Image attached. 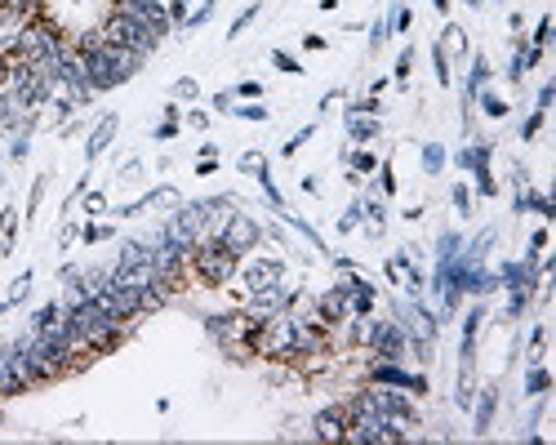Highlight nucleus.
Returning a JSON list of instances; mask_svg holds the SVG:
<instances>
[{
    "mask_svg": "<svg viewBox=\"0 0 556 445\" xmlns=\"http://www.w3.org/2000/svg\"><path fill=\"white\" fill-rule=\"evenodd\" d=\"M267 321H254L249 312H218V317H205L209 339L223 348L231 361H249L254 356V343H258V329Z\"/></svg>",
    "mask_w": 556,
    "mask_h": 445,
    "instance_id": "obj_1",
    "label": "nucleus"
},
{
    "mask_svg": "<svg viewBox=\"0 0 556 445\" xmlns=\"http://www.w3.org/2000/svg\"><path fill=\"white\" fill-rule=\"evenodd\" d=\"M347 165H351V174H361V178H365V174H374V170H378V156H374V152H351Z\"/></svg>",
    "mask_w": 556,
    "mask_h": 445,
    "instance_id": "obj_29",
    "label": "nucleus"
},
{
    "mask_svg": "<svg viewBox=\"0 0 556 445\" xmlns=\"http://www.w3.org/2000/svg\"><path fill=\"white\" fill-rule=\"evenodd\" d=\"M312 134H316V125H302V129H298V134H294L290 143H285V147H280V152H285V156H294V152H298V147H302V143H307Z\"/></svg>",
    "mask_w": 556,
    "mask_h": 445,
    "instance_id": "obj_43",
    "label": "nucleus"
},
{
    "mask_svg": "<svg viewBox=\"0 0 556 445\" xmlns=\"http://www.w3.org/2000/svg\"><path fill=\"white\" fill-rule=\"evenodd\" d=\"M58 317H62V307H58V303H45V307L36 312V317H31V329H49Z\"/></svg>",
    "mask_w": 556,
    "mask_h": 445,
    "instance_id": "obj_32",
    "label": "nucleus"
},
{
    "mask_svg": "<svg viewBox=\"0 0 556 445\" xmlns=\"http://www.w3.org/2000/svg\"><path fill=\"white\" fill-rule=\"evenodd\" d=\"M387 40V23H374V31H369V49H378Z\"/></svg>",
    "mask_w": 556,
    "mask_h": 445,
    "instance_id": "obj_59",
    "label": "nucleus"
},
{
    "mask_svg": "<svg viewBox=\"0 0 556 445\" xmlns=\"http://www.w3.org/2000/svg\"><path fill=\"white\" fill-rule=\"evenodd\" d=\"M356 223H361V201H351V205H347V214L339 219V232H351Z\"/></svg>",
    "mask_w": 556,
    "mask_h": 445,
    "instance_id": "obj_46",
    "label": "nucleus"
},
{
    "mask_svg": "<svg viewBox=\"0 0 556 445\" xmlns=\"http://www.w3.org/2000/svg\"><path fill=\"white\" fill-rule=\"evenodd\" d=\"M236 165H241V170H245V174H254V178H258V174L267 170V156H263V152H245V156H241V160H236Z\"/></svg>",
    "mask_w": 556,
    "mask_h": 445,
    "instance_id": "obj_37",
    "label": "nucleus"
},
{
    "mask_svg": "<svg viewBox=\"0 0 556 445\" xmlns=\"http://www.w3.org/2000/svg\"><path fill=\"white\" fill-rule=\"evenodd\" d=\"M214 9H218V0H205V5H200L196 13H187V23H182V27H187V31H196V27H205Z\"/></svg>",
    "mask_w": 556,
    "mask_h": 445,
    "instance_id": "obj_34",
    "label": "nucleus"
},
{
    "mask_svg": "<svg viewBox=\"0 0 556 445\" xmlns=\"http://www.w3.org/2000/svg\"><path fill=\"white\" fill-rule=\"evenodd\" d=\"M343 432H347V405H325L321 414L312 419L316 441H343Z\"/></svg>",
    "mask_w": 556,
    "mask_h": 445,
    "instance_id": "obj_9",
    "label": "nucleus"
},
{
    "mask_svg": "<svg viewBox=\"0 0 556 445\" xmlns=\"http://www.w3.org/2000/svg\"><path fill=\"white\" fill-rule=\"evenodd\" d=\"M98 36H103L107 45H125V49H133V54H143V58L165 40V36H156V31H151L147 23H138L133 13H121V9H111V13H107V23L98 27Z\"/></svg>",
    "mask_w": 556,
    "mask_h": 445,
    "instance_id": "obj_3",
    "label": "nucleus"
},
{
    "mask_svg": "<svg viewBox=\"0 0 556 445\" xmlns=\"http://www.w3.org/2000/svg\"><path fill=\"white\" fill-rule=\"evenodd\" d=\"M369 312H374V285H361L356 294H351V317H369Z\"/></svg>",
    "mask_w": 556,
    "mask_h": 445,
    "instance_id": "obj_26",
    "label": "nucleus"
},
{
    "mask_svg": "<svg viewBox=\"0 0 556 445\" xmlns=\"http://www.w3.org/2000/svg\"><path fill=\"white\" fill-rule=\"evenodd\" d=\"M174 134H178V121H160L156 125V143H170Z\"/></svg>",
    "mask_w": 556,
    "mask_h": 445,
    "instance_id": "obj_56",
    "label": "nucleus"
},
{
    "mask_svg": "<svg viewBox=\"0 0 556 445\" xmlns=\"http://www.w3.org/2000/svg\"><path fill=\"white\" fill-rule=\"evenodd\" d=\"M383 103H378V94H369V98H356V103H347L343 107V116H378Z\"/></svg>",
    "mask_w": 556,
    "mask_h": 445,
    "instance_id": "obj_25",
    "label": "nucleus"
},
{
    "mask_svg": "<svg viewBox=\"0 0 556 445\" xmlns=\"http://www.w3.org/2000/svg\"><path fill=\"white\" fill-rule=\"evenodd\" d=\"M0 236H5L0 241V254H13V236H18V209L13 205L0 209Z\"/></svg>",
    "mask_w": 556,
    "mask_h": 445,
    "instance_id": "obj_21",
    "label": "nucleus"
},
{
    "mask_svg": "<svg viewBox=\"0 0 556 445\" xmlns=\"http://www.w3.org/2000/svg\"><path fill=\"white\" fill-rule=\"evenodd\" d=\"M27 290H31V272H23L18 281H13V290H9V299H5V307H13V303H23L27 299Z\"/></svg>",
    "mask_w": 556,
    "mask_h": 445,
    "instance_id": "obj_38",
    "label": "nucleus"
},
{
    "mask_svg": "<svg viewBox=\"0 0 556 445\" xmlns=\"http://www.w3.org/2000/svg\"><path fill=\"white\" fill-rule=\"evenodd\" d=\"M538 58H543V49H534L525 36L512 40V67H508V80H516V85H520V80H525V72L534 67Z\"/></svg>",
    "mask_w": 556,
    "mask_h": 445,
    "instance_id": "obj_11",
    "label": "nucleus"
},
{
    "mask_svg": "<svg viewBox=\"0 0 556 445\" xmlns=\"http://www.w3.org/2000/svg\"><path fill=\"white\" fill-rule=\"evenodd\" d=\"M490 245H494V227H485L476 241H467L463 250H459V263H463V268H481L485 254H490Z\"/></svg>",
    "mask_w": 556,
    "mask_h": 445,
    "instance_id": "obj_14",
    "label": "nucleus"
},
{
    "mask_svg": "<svg viewBox=\"0 0 556 445\" xmlns=\"http://www.w3.org/2000/svg\"><path fill=\"white\" fill-rule=\"evenodd\" d=\"M302 45H307V49H325L329 40H325V36H316V31H312V36H302Z\"/></svg>",
    "mask_w": 556,
    "mask_h": 445,
    "instance_id": "obj_61",
    "label": "nucleus"
},
{
    "mask_svg": "<svg viewBox=\"0 0 556 445\" xmlns=\"http://www.w3.org/2000/svg\"><path fill=\"white\" fill-rule=\"evenodd\" d=\"M40 196H45V178H36V183H31V201H27V214H36Z\"/></svg>",
    "mask_w": 556,
    "mask_h": 445,
    "instance_id": "obj_57",
    "label": "nucleus"
},
{
    "mask_svg": "<svg viewBox=\"0 0 556 445\" xmlns=\"http://www.w3.org/2000/svg\"><path fill=\"white\" fill-rule=\"evenodd\" d=\"M463 5H471V9H476V5H481V0H463Z\"/></svg>",
    "mask_w": 556,
    "mask_h": 445,
    "instance_id": "obj_63",
    "label": "nucleus"
},
{
    "mask_svg": "<svg viewBox=\"0 0 556 445\" xmlns=\"http://www.w3.org/2000/svg\"><path fill=\"white\" fill-rule=\"evenodd\" d=\"M351 143H374L378 138V116H343Z\"/></svg>",
    "mask_w": 556,
    "mask_h": 445,
    "instance_id": "obj_18",
    "label": "nucleus"
},
{
    "mask_svg": "<svg viewBox=\"0 0 556 445\" xmlns=\"http://www.w3.org/2000/svg\"><path fill=\"white\" fill-rule=\"evenodd\" d=\"M143 263H151V245L125 241V245H121V258H116V268H143Z\"/></svg>",
    "mask_w": 556,
    "mask_h": 445,
    "instance_id": "obj_20",
    "label": "nucleus"
},
{
    "mask_svg": "<svg viewBox=\"0 0 556 445\" xmlns=\"http://www.w3.org/2000/svg\"><path fill=\"white\" fill-rule=\"evenodd\" d=\"M525 303H530V294H508V321H516L525 312Z\"/></svg>",
    "mask_w": 556,
    "mask_h": 445,
    "instance_id": "obj_53",
    "label": "nucleus"
},
{
    "mask_svg": "<svg viewBox=\"0 0 556 445\" xmlns=\"http://www.w3.org/2000/svg\"><path fill=\"white\" fill-rule=\"evenodd\" d=\"M432 9L436 13H449V0H432Z\"/></svg>",
    "mask_w": 556,
    "mask_h": 445,
    "instance_id": "obj_62",
    "label": "nucleus"
},
{
    "mask_svg": "<svg viewBox=\"0 0 556 445\" xmlns=\"http://www.w3.org/2000/svg\"><path fill=\"white\" fill-rule=\"evenodd\" d=\"M0 183H5V165H0Z\"/></svg>",
    "mask_w": 556,
    "mask_h": 445,
    "instance_id": "obj_64",
    "label": "nucleus"
},
{
    "mask_svg": "<svg viewBox=\"0 0 556 445\" xmlns=\"http://www.w3.org/2000/svg\"><path fill=\"white\" fill-rule=\"evenodd\" d=\"M543 245H547V227H538V232L530 236V250H525V258H538V254H543Z\"/></svg>",
    "mask_w": 556,
    "mask_h": 445,
    "instance_id": "obj_54",
    "label": "nucleus"
},
{
    "mask_svg": "<svg viewBox=\"0 0 556 445\" xmlns=\"http://www.w3.org/2000/svg\"><path fill=\"white\" fill-rule=\"evenodd\" d=\"M471 178H476V192H481V196H494V192H498V183H494V174H490V170H476Z\"/></svg>",
    "mask_w": 556,
    "mask_h": 445,
    "instance_id": "obj_45",
    "label": "nucleus"
},
{
    "mask_svg": "<svg viewBox=\"0 0 556 445\" xmlns=\"http://www.w3.org/2000/svg\"><path fill=\"white\" fill-rule=\"evenodd\" d=\"M471 103H476L481 111H485V116H490V121H503V116H508V103H503V98L498 94H490V85H485L476 98H471Z\"/></svg>",
    "mask_w": 556,
    "mask_h": 445,
    "instance_id": "obj_22",
    "label": "nucleus"
},
{
    "mask_svg": "<svg viewBox=\"0 0 556 445\" xmlns=\"http://www.w3.org/2000/svg\"><path fill=\"white\" fill-rule=\"evenodd\" d=\"M218 241H223L231 254H245V250H254V245L263 241V227L249 219V214H227V223L218 227Z\"/></svg>",
    "mask_w": 556,
    "mask_h": 445,
    "instance_id": "obj_6",
    "label": "nucleus"
},
{
    "mask_svg": "<svg viewBox=\"0 0 556 445\" xmlns=\"http://www.w3.org/2000/svg\"><path fill=\"white\" fill-rule=\"evenodd\" d=\"M410 23H414V13L410 9H396L392 23H387V31H410Z\"/></svg>",
    "mask_w": 556,
    "mask_h": 445,
    "instance_id": "obj_51",
    "label": "nucleus"
},
{
    "mask_svg": "<svg viewBox=\"0 0 556 445\" xmlns=\"http://www.w3.org/2000/svg\"><path fill=\"white\" fill-rule=\"evenodd\" d=\"M485 85H490V58L476 54V58H471V72H467V103H471V98H476Z\"/></svg>",
    "mask_w": 556,
    "mask_h": 445,
    "instance_id": "obj_19",
    "label": "nucleus"
},
{
    "mask_svg": "<svg viewBox=\"0 0 556 445\" xmlns=\"http://www.w3.org/2000/svg\"><path fill=\"white\" fill-rule=\"evenodd\" d=\"M231 116H241V121H272V111H267L263 103H245V107H231Z\"/></svg>",
    "mask_w": 556,
    "mask_h": 445,
    "instance_id": "obj_31",
    "label": "nucleus"
},
{
    "mask_svg": "<svg viewBox=\"0 0 556 445\" xmlns=\"http://www.w3.org/2000/svg\"><path fill=\"white\" fill-rule=\"evenodd\" d=\"M200 94V85H196V80L192 76H182V80H174V98H196Z\"/></svg>",
    "mask_w": 556,
    "mask_h": 445,
    "instance_id": "obj_47",
    "label": "nucleus"
},
{
    "mask_svg": "<svg viewBox=\"0 0 556 445\" xmlns=\"http://www.w3.org/2000/svg\"><path fill=\"white\" fill-rule=\"evenodd\" d=\"M543 121H547V111H538V107H534V116L525 121V129H520V143H530L538 129H543Z\"/></svg>",
    "mask_w": 556,
    "mask_h": 445,
    "instance_id": "obj_44",
    "label": "nucleus"
},
{
    "mask_svg": "<svg viewBox=\"0 0 556 445\" xmlns=\"http://www.w3.org/2000/svg\"><path fill=\"white\" fill-rule=\"evenodd\" d=\"M187 125H192V129H205L209 116H205V111H187Z\"/></svg>",
    "mask_w": 556,
    "mask_h": 445,
    "instance_id": "obj_60",
    "label": "nucleus"
},
{
    "mask_svg": "<svg viewBox=\"0 0 556 445\" xmlns=\"http://www.w3.org/2000/svg\"><path fill=\"white\" fill-rule=\"evenodd\" d=\"M441 45H449V49H467V36H463V27H454V23H449V27H445V40H441Z\"/></svg>",
    "mask_w": 556,
    "mask_h": 445,
    "instance_id": "obj_49",
    "label": "nucleus"
},
{
    "mask_svg": "<svg viewBox=\"0 0 556 445\" xmlns=\"http://www.w3.org/2000/svg\"><path fill=\"white\" fill-rule=\"evenodd\" d=\"M547 40H552V18H538V27H534L530 45H534V49H547Z\"/></svg>",
    "mask_w": 556,
    "mask_h": 445,
    "instance_id": "obj_41",
    "label": "nucleus"
},
{
    "mask_svg": "<svg viewBox=\"0 0 556 445\" xmlns=\"http://www.w3.org/2000/svg\"><path fill=\"white\" fill-rule=\"evenodd\" d=\"M231 98H249V103H258V98H263V85H258V80H241V85L231 89Z\"/></svg>",
    "mask_w": 556,
    "mask_h": 445,
    "instance_id": "obj_40",
    "label": "nucleus"
},
{
    "mask_svg": "<svg viewBox=\"0 0 556 445\" xmlns=\"http://www.w3.org/2000/svg\"><path fill=\"white\" fill-rule=\"evenodd\" d=\"M410 67H414V49L405 45V49H400V58H396V85H410Z\"/></svg>",
    "mask_w": 556,
    "mask_h": 445,
    "instance_id": "obj_36",
    "label": "nucleus"
},
{
    "mask_svg": "<svg viewBox=\"0 0 556 445\" xmlns=\"http://www.w3.org/2000/svg\"><path fill=\"white\" fill-rule=\"evenodd\" d=\"M85 214H107V196L103 192H85Z\"/></svg>",
    "mask_w": 556,
    "mask_h": 445,
    "instance_id": "obj_48",
    "label": "nucleus"
},
{
    "mask_svg": "<svg viewBox=\"0 0 556 445\" xmlns=\"http://www.w3.org/2000/svg\"><path fill=\"white\" fill-rule=\"evenodd\" d=\"M361 219H365V227L374 236H383V227H387V205L378 201V196H361Z\"/></svg>",
    "mask_w": 556,
    "mask_h": 445,
    "instance_id": "obj_17",
    "label": "nucleus"
},
{
    "mask_svg": "<svg viewBox=\"0 0 556 445\" xmlns=\"http://www.w3.org/2000/svg\"><path fill=\"white\" fill-rule=\"evenodd\" d=\"M512 209H516V214H543V219H556L552 201H547V196H538V192H530V187H516Z\"/></svg>",
    "mask_w": 556,
    "mask_h": 445,
    "instance_id": "obj_13",
    "label": "nucleus"
},
{
    "mask_svg": "<svg viewBox=\"0 0 556 445\" xmlns=\"http://www.w3.org/2000/svg\"><path fill=\"white\" fill-rule=\"evenodd\" d=\"M552 98H556V85H552V80H547V85H543V89H538V111H547V107H552Z\"/></svg>",
    "mask_w": 556,
    "mask_h": 445,
    "instance_id": "obj_58",
    "label": "nucleus"
},
{
    "mask_svg": "<svg viewBox=\"0 0 556 445\" xmlns=\"http://www.w3.org/2000/svg\"><path fill=\"white\" fill-rule=\"evenodd\" d=\"M449 196H454V205H459V214H471V196H467V187H463V183H454V187H449Z\"/></svg>",
    "mask_w": 556,
    "mask_h": 445,
    "instance_id": "obj_50",
    "label": "nucleus"
},
{
    "mask_svg": "<svg viewBox=\"0 0 556 445\" xmlns=\"http://www.w3.org/2000/svg\"><path fill=\"white\" fill-rule=\"evenodd\" d=\"M258 9H263V0H254V5H249L245 13H236V18H231V27H227V36H241V31H245L249 23L258 18Z\"/></svg>",
    "mask_w": 556,
    "mask_h": 445,
    "instance_id": "obj_30",
    "label": "nucleus"
},
{
    "mask_svg": "<svg viewBox=\"0 0 556 445\" xmlns=\"http://www.w3.org/2000/svg\"><path fill=\"white\" fill-rule=\"evenodd\" d=\"M231 107H236L231 89H218V94H214V111H223V116H231Z\"/></svg>",
    "mask_w": 556,
    "mask_h": 445,
    "instance_id": "obj_52",
    "label": "nucleus"
},
{
    "mask_svg": "<svg viewBox=\"0 0 556 445\" xmlns=\"http://www.w3.org/2000/svg\"><path fill=\"white\" fill-rule=\"evenodd\" d=\"M111 236H116V227H111V223H85V227H80V241H85V245L111 241Z\"/></svg>",
    "mask_w": 556,
    "mask_h": 445,
    "instance_id": "obj_28",
    "label": "nucleus"
},
{
    "mask_svg": "<svg viewBox=\"0 0 556 445\" xmlns=\"http://www.w3.org/2000/svg\"><path fill=\"white\" fill-rule=\"evenodd\" d=\"M241 281H245V290L280 285V281H285V263H280V258H249L245 268H241Z\"/></svg>",
    "mask_w": 556,
    "mask_h": 445,
    "instance_id": "obj_8",
    "label": "nucleus"
},
{
    "mask_svg": "<svg viewBox=\"0 0 556 445\" xmlns=\"http://www.w3.org/2000/svg\"><path fill=\"white\" fill-rule=\"evenodd\" d=\"M116 129H121V116H111V111H107V116L94 125L89 143H85V160H98V156L107 152V147H111V138H116Z\"/></svg>",
    "mask_w": 556,
    "mask_h": 445,
    "instance_id": "obj_10",
    "label": "nucleus"
},
{
    "mask_svg": "<svg viewBox=\"0 0 556 445\" xmlns=\"http://www.w3.org/2000/svg\"><path fill=\"white\" fill-rule=\"evenodd\" d=\"M459 250H463V236L459 232H441V236H436V263L459 258Z\"/></svg>",
    "mask_w": 556,
    "mask_h": 445,
    "instance_id": "obj_24",
    "label": "nucleus"
},
{
    "mask_svg": "<svg viewBox=\"0 0 556 445\" xmlns=\"http://www.w3.org/2000/svg\"><path fill=\"white\" fill-rule=\"evenodd\" d=\"M481 321H485V307L476 303L463 317V366H471V356H476V334H481Z\"/></svg>",
    "mask_w": 556,
    "mask_h": 445,
    "instance_id": "obj_15",
    "label": "nucleus"
},
{
    "mask_svg": "<svg viewBox=\"0 0 556 445\" xmlns=\"http://www.w3.org/2000/svg\"><path fill=\"white\" fill-rule=\"evenodd\" d=\"M547 388H552V374L543 370V361H534L530 374H525V397H543Z\"/></svg>",
    "mask_w": 556,
    "mask_h": 445,
    "instance_id": "obj_23",
    "label": "nucleus"
},
{
    "mask_svg": "<svg viewBox=\"0 0 556 445\" xmlns=\"http://www.w3.org/2000/svg\"><path fill=\"white\" fill-rule=\"evenodd\" d=\"M27 152H31V143H27V134H18L9 143V160H27Z\"/></svg>",
    "mask_w": 556,
    "mask_h": 445,
    "instance_id": "obj_55",
    "label": "nucleus"
},
{
    "mask_svg": "<svg viewBox=\"0 0 556 445\" xmlns=\"http://www.w3.org/2000/svg\"><path fill=\"white\" fill-rule=\"evenodd\" d=\"M285 307H290V290H285V285L249 290V303H245V312H249L254 321H272V317H280Z\"/></svg>",
    "mask_w": 556,
    "mask_h": 445,
    "instance_id": "obj_7",
    "label": "nucleus"
},
{
    "mask_svg": "<svg viewBox=\"0 0 556 445\" xmlns=\"http://www.w3.org/2000/svg\"><path fill=\"white\" fill-rule=\"evenodd\" d=\"M432 62H436V80L449 85V58H445V45H441V40L432 45Z\"/></svg>",
    "mask_w": 556,
    "mask_h": 445,
    "instance_id": "obj_33",
    "label": "nucleus"
},
{
    "mask_svg": "<svg viewBox=\"0 0 556 445\" xmlns=\"http://www.w3.org/2000/svg\"><path fill=\"white\" fill-rule=\"evenodd\" d=\"M374 174H378V187H383V196H392V192H396V174H392V160H383Z\"/></svg>",
    "mask_w": 556,
    "mask_h": 445,
    "instance_id": "obj_39",
    "label": "nucleus"
},
{
    "mask_svg": "<svg viewBox=\"0 0 556 445\" xmlns=\"http://www.w3.org/2000/svg\"><path fill=\"white\" fill-rule=\"evenodd\" d=\"M272 67H280V72H290V76H302V67H298V58H294V54H285V49H272Z\"/></svg>",
    "mask_w": 556,
    "mask_h": 445,
    "instance_id": "obj_35",
    "label": "nucleus"
},
{
    "mask_svg": "<svg viewBox=\"0 0 556 445\" xmlns=\"http://www.w3.org/2000/svg\"><path fill=\"white\" fill-rule=\"evenodd\" d=\"M423 170L427 174H441L445 170V147L441 143H423Z\"/></svg>",
    "mask_w": 556,
    "mask_h": 445,
    "instance_id": "obj_27",
    "label": "nucleus"
},
{
    "mask_svg": "<svg viewBox=\"0 0 556 445\" xmlns=\"http://www.w3.org/2000/svg\"><path fill=\"white\" fill-rule=\"evenodd\" d=\"M494 405H498V388H481V397H476V436L490 432V423H494Z\"/></svg>",
    "mask_w": 556,
    "mask_h": 445,
    "instance_id": "obj_16",
    "label": "nucleus"
},
{
    "mask_svg": "<svg viewBox=\"0 0 556 445\" xmlns=\"http://www.w3.org/2000/svg\"><path fill=\"white\" fill-rule=\"evenodd\" d=\"M365 348L378 361H405L410 339H405V329H400L396 321H365Z\"/></svg>",
    "mask_w": 556,
    "mask_h": 445,
    "instance_id": "obj_4",
    "label": "nucleus"
},
{
    "mask_svg": "<svg viewBox=\"0 0 556 445\" xmlns=\"http://www.w3.org/2000/svg\"><path fill=\"white\" fill-rule=\"evenodd\" d=\"M369 383H387V388L414 392V397H427V374L400 370V361H374V366H369Z\"/></svg>",
    "mask_w": 556,
    "mask_h": 445,
    "instance_id": "obj_5",
    "label": "nucleus"
},
{
    "mask_svg": "<svg viewBox=\"0 0 556 445\" xmlns=\"http://www.w3.org/2000/svg\"><path fill=\"white\" fill-rule=\"evenodd\" d=\"M490 156H494V143H485V138H476V143H467L463 152H459V165L463 170H490Z\"/></svg>",
    "mask_w": 556,
    "mask_h": 445,
    "instance_id": "obj_12",
    "label": "nucleus"
},
{
    "mask_svg": "<svg viewBox=\"0 0 556 445\" xmlns=\"http://www.w3.org/2000/svg\"><path fill=\"white\" fill-rule=\"evenodd\" d=\"M165 13H170V27H182V23H187V0H170Z\"/></svg>",
    "mask_w": 556,
    "mask_h": 445,
    "instance_id": "obj_42",
    "label": "nucleus"
},
{
    "mask_svg": "<svg viewBox=\"0 0 556 445\" xmlns=\"http://www.w3.org/2000/svg\"><path fill=\"white\" fill-rule=\"evenodd\" d=\"M187 268H192L196 281H205L209 290H218V285H227L231 276H236L241 254H231L218 236H200V241L192 245V254H187Z\"/></svg>",
    "mask_w": 556,
    "mask_h": 445,
    "instance_id": "obj_2",
    "label": "nucleus"
}]
</instances>
